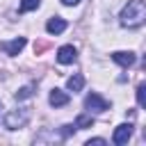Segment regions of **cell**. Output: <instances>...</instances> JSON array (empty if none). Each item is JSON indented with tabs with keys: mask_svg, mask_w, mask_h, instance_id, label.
<instances>
[{
	"mask_svg": "<svg viewBox=\"0 0 146 146\" xmlns=\"http://www.w3.org/2000/svg\"><path fill=\"white\" fill-rule=\"evenodd\" d=\"M132 137V125L130 123H121V125H116L114 128V135H112V141L116 144V146H123V144H128V139Z\"/></svg>",
	"mask_w": 146,
	"mask_h": 146,
	"instance_id": "277c9868",
	"label": "cell"
},
{
	"mask_svg": "<svg viewBox=\"0 0 146 146\" xmlns=\"http://www.w3.org/2000/svg\"><path fill=\"white\" fill-rule=\"evenodd\" d=\"M137 103H139L141 107L146 105V87H144V84H139V87H137Z\"/></svg>",
	"mask_w": 146,
	"mask_h": 146,
	"instance_id": "4fadbf2b",
	"label": "cell"
},
{
	"mask_svg": "<svg viewBox=\"0 0 146 146\" xmlns=\"http://www.w3.org/2000/svg\"><path fill=\"white\" fill-rule=\"evenodd\" d=\"M105 144H107V141H105V139H100V137H96V139H89V141H87V146H105Z\"/></svg>",
	"mask_w": 146,
	"mask_h": 146,
	"instance_id": "9a60e30c",
	"label": "cell"
},
{
	"mask_svg": "<svg viewBox=\"0 0 146 146\" xmlns=\"http://www.w3.org/2000/svg\"><path fill=\"white\" fill-rule=\"evenodd\" d=\"M75 59H78V50L73 46H62L57 50V62L59 64H73Z\"/></svg>",
	"mask_w": 146,
	"mask_h": 146,
	"instance_id": "8992f818",
	"label": "cell"
},
{
	"mask_svg": "<svg viewBox=\"0 0 146 146\" xmlns=\"http://www.w3.org/2000/svg\"><path fill=\"white\" fill-rule=\"evenodd\" d=\"M66 87H68V91H73V94H75V91H80V89L84 87V78H82L80 73H73V75L66 80Z\"/></svg>",
	"mask_w": 146,
	"mask_h": 146,
	"instance_id": "30bf717a",
	"label": "cell"
},
{
	"mask_svg": "<svg viewBox=\"0 0 146 146\" xmlns=\"http://www.w3.org/2000/svg\"><path fill=\"white\" fill-rule=\"evenodd\" d=\"M25 43H27V41H25V36H16V39H11V41H2L0 46H2V50H5L7 55H11V57H14V55H18V52L25 48Z\"/></svg>",
	"mask_w": 146,
	"mask_h": 146,
	"instance_id": "5b68a950",
	"label": "cell"
},
{
	"mask_svg": "<svg viewBox=\"0 0 146 146\" xmlns=\"http://www.w3.org/2000/svg\"><path fill=\"white\" fill-rule=\"evenodd\" d=\"M46 30H48V34H62V32L66 30V21L59 18V16H52V18L46 23Z\"/></svg>",
	"mask_w": 146,
	"mask_h": 146,
	"instance_id": "9c48e42d",
	"label": "cell"
},
{
	"mask_svg": "<svg viewBox=\"0 0 146 146\" xmlns=\"http://www.w3.org/2000/svg\"><path fill=\"white\" fill-rule=\"evenodd\" d=\"M84 107H87L89 112H107V110H110V100H105L100 94L91 91V94H87V98H84Z\"/></svg>",
	"mask_w": 146,
	"mask_h": 146,
	"instance_id": "7a4b0ae2",
	"label": "cell"
},
{
	"mask_svg": "<svg viewBox=\"0 0 146 146\" xmlns=\"http://www.w3.org/2000/svg\"><path fill=\"white\" fill-rule=\"evenodd\" d=\"M112 59L119 64V66H123V68H128V66H132L135 64V52H125V50H116V52H112Z\"/></svg>",
	"mask_w": 146,
	"mask_h": 146,
	"instance_id": "ba28073f",
	"label": "cell"
},
{
	"mask_svg": "<svg viewBox=\"0 0 146 146\" xmlns=\"http://www.w3.org/2000/svg\"><path fill=\"white\" fill-rule=\"evenodd\" d=\"M68 100H71L68 94L62 91V89H57V87H55V89L50 91V96H48V103H50L52 107H64V105H68Z\"/></svg>",
	"mask_w": 146,
	"mask_h": 146,
	"instance_id": "52a82bcc",
	"label": "cell"
},
{
	"mask_svg": "<svg viewBox=\"0 0 146 146\" xmlns=\"http://www.w3.org/2000/svg\"><path fill=\"white\" fill-rule=\"evenodd\" d=\"M32 96V87H23L16 91V100H23V98H30Z\"/></svg>",
	"mask_w": 146,
	"mask_h": 146,
	"instance_id": "5bb4252c",
	"label": "cell"
},
{
	"mask_svg": "<svg viewBox=\"0 0 146 146\" xmlns=\"http://www.w3.org/2000/svg\"><path fill=\"white\" fill-rule=\"evenodd\" d=\"M91 125H94V119L89 114H80L75 119V128H91Z\"/></svg>",
	"mask_w": 146,
	"mask_h": 146,
	"instance_id": "7c38bea8",
	"label": "cell"
},
{
	"mask_svg": "<svg viewBox=\"0 0 146 146\" xmlns=\"http://www.w3.org/2000/svg\"><path fill=\"white\" fill-rule=\"evenodd\" d=\"M73 130H75V125H64V132H62V135H64V137H68Z\"/></svg>",
	"mask_w": 146,
	"mask_h": 146,
	"instance_id": "2e32d148",
	"label": "cell"
},
{
	"mask_svg": "<svg viewBox=\"0 0 146 146\" xmlns=\"http://www.w3.org/2000/svg\"><path fill=\"white\" fill-rule=\"evenodd\" d=\"M39 0H21V5H18V11L21 14H25V11H34V9H39Z\"/></svg>",
	"mask_w": 146,
	"mask_h": 146,
	"instance_id": "8fae6325",
	"label": "cell"
},
{
	"mask_svg": "<svg viewBox=\"0 0 146 146\" xmlns=\"http://www.w3.org/2000/svg\"><path fill=\"white\" fill-rule=\"evenodd\" d=\"M80 0H62V5H66V7H73V5H78Z\"/></svg>",
	"mask_w": 146,
	"mask_h": 146,
	"instance_id": "e0dca14e",
	"label": "cell"
},
{
	"mask_svg": "<svg viewBox=\"0 0 146 146\" xmlns=\"http://www.w3.org/2000/svg\"><path fill=\"white\" fill-rule=\"evenodd\" d=\"M121 25L123 27H139L146 21V5L144 0H128V5L121 9Z\"/></svg>",
	"mask_w": 146,
	"mask_h": 146,
	"instance_id": "6da1fadb",
	"label": "cell"
},
{
	"mask_svg": "<svg viewBox=\"0 0 146 146\" xmlns=\"http://www.w3.org/2000/svg\"><path fill=\"white\" fill-rule=\"evenodd\" d=\"M27 119H30V112L27 110H16V112H9L7 116H5V125L9 128V130H18V128H23L25 123H27Z\"/></svg>",
	"mask_w": 146,
	"mask_h": 146,
	"instance_id": "3957f363",
	"label": "cell"
}]
</instances>
